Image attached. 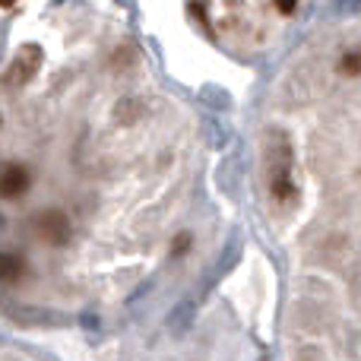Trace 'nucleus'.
Returning <instances> with one entry per match:
<instances>
[{
    "instance_id": "nucleus-8",
    "label": "nucleus",
    "mask_w": 361,
    "mask_h": 361,
    "mask_svg": "<svg viewBox=\"0 0 361 361\" xmlns=\"http://www.w3.org/2000/svg\"><path fill=\"white\" fill-rule=\"evenodd\" d=\"M13 4H16V0H0V6H13Z\"/></svg>"
},
{
    "instance_id": "nucleus-6",
    "label": "nucleus",
    "mask_w": 361,
    "mask_h": 361,
    "mask_svg": "<svg viewBox=\"0 0 361 361\" xmlns=\"http://www.w3.org/2000/svg\"><path fill=\"white\" fill-rule=\"evenodd\" d=\"M339 73L343 76H361V51H349L339 61Z\"/></svg>"
},
{
    "instance_id": "nucleus-1",
    "label": "nucleus",
    "mask_w": 361,
    "mask_h": 361,
    "mask_svg": "<svg viewBox=\"0 0 361 361\" xmlns=\"http://www.w3.org/2000/svg\"><path fill=\"white\" fill-rule=\"evenodd\" d=\"M267 169H269V190L276 200H292L295 197V180H292V146L282 133H269L267 143Z\"/></svg>"
},
{
    "instance_id": "nucleus-2",
    "label": "nucleus",
    "mask_w": 361,
    "mask_h": 361,
    "mask_svg": "<svg viewBox=\"0 0 361 361\" xmlns=\"http://www.w3.org/2000/svg\"><path fill=\"white\" fill-rule=\"evenodd\" d=\"M38 67H42V48L23 44V48L16 51V57H13L10 70L4 73V82L6 86H25V82L38 73Z\"/></svg>"
},
{
    "instance_id": "nucleus-5",
    "label": "nucleus",
    "mask_w": 361,
    "mask_h": 361,
    "mask_svg": "<svg viewBox=\"0 0 361 361\" xmlns=\"http://www.w3.org/2000/svg\"><path fill=\"white\" fill-rule=\"evenodd\" d=\"M23 260L19 257H10V254H0V282L13 286V282L23 279Z\"/></svg>"
},
{
    "instance_id": "nucleus-4",
    "label": "nucleus",
    "mask_w": 361,
    "mask_h": 361,
    "mask_svg": "<svg viewBox=\"0 0 361 361\" xmlns=\"http://www.w3.org/2000/svg\"><path fill=\"white\" fill-rule=\"evenodd\" d=\"M29 184H32V178L23 165H6V169H0V197L16 200L29 190Z\"/></svg>"
},
{
    "instance_id": "nucleus-3",
    "label": "nucleus",
    "mask_w": 361,
    "mask_h": 361,
    "mask_svg": "<svg viewBox=\"0 0 361 361\" xmlns=\"http://www.w3.org/2000/svg\"><path fill=\"white\" fill-rule=\"evenodd\" d=\"M32 228H35L48 244H63L67 241V235H70V222H67V216H63L61 209H44L42 216H35Z\"/></svg>"
},
{
    "instance_id": "nucleus-7",
    "label": "nucleus",
    "mask_w": 361,
    "mask_h": 361,
    "mask_svg": "<svg viewBox=\"0 0 361 361\" xmlns=\"http://www.w3.org/2000/svg\"><path fill=\"white\" fill-rule=\"evenodd\" d=\"M295 4H298V0H276V6H279L282 13H292V10H295Z\"/></svg>"
}]
</instances>
